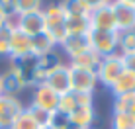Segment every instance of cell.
<instances>
[{
	"mask_svg": "<svg viewBox=\"0 0 135 129\" xmlns=\"http://www.w3.org/2000/svg\"><path fill=\"white\" fill-rule=\"evenodd\" d=\"M43 16H45V31L55 39L57 45H61L63 39L67 37V31H65L67 14H65L61 2L59 4H47L43 8Z\"/></svg>",
	"mask_w": 135,
	"mask_h": 129,
	"instance_id": "6da1fadb",
	"label": "cell"
},
{
	"mask_svg": "<svg viewBox=\"0 0 135 129\" xmlns=\"http://www.w3.org/2000/svg\"><path fill=\"white\" fill-rule=\"evenodd\" d=\"M125 71L123 68V63H122V55L115 53V55H110V57H102V61L96 68V76H98V84L106 86V88H112L115 84L122 72Z\"/></svg>",
	"mask_w": 135,
	"mask_h": 129,
	"instance_id": "7a4b0ae2",
	"label": "cell"
},
{
	"mask_svg": "<svg viewBox=\"0 0 135 129\" xmlns=\"http://www.w3.org/2000/svg\"><path fill=\"white\" fill-rule=\"evenodd\" d=\"M69 80H71V92L74 94H94L98 86L96 71L90 68H78L69 64Z\"/></svg>",
	"mask_w": 135,
	"mask_h": 129,
	"instance_id": "3957f363",
	"label": "cell"
},
{
	"mask_svg": "<svg viewBox=\"0 0 135 129\" xmlns=\"http://www.w3.org/2000/svg\"><path fill=\"white\" fill-rule=\"evenodd\" d=\"M90 47L94 49L100 57H110V55L119 53V31H98L90 29Z\"/></svg>",
	"mask_w": 135,
	"mask_h": 129,
	"instance_id": "277c9868",
	"label": "cell"
},
{
	"mask_svg": "<svg viewBox=\"0 0 135 129\" xmlns=\"http://www.w3.org/2000/svg\"><path fill=\"white\" fill-rule=\"evenodd\" d=\"M27 86H30V82H27L26 71L18 63H12L10 68L2 75V94L18 96L22 90H26Z\"/></svg>",
	"mask_w": 135,
	"mask_h": 129,
	"instance_id": "5b68a950",
	"label": "cell"
},
{
	"mask_svg": "<svg viewBox=\"0 0 135 129\" xmlns=\"http://www.w3.org/2000/svg\"><path fill=\"white\" fill-rule=\"evenodd\" d=\"M16 24V29H20L22 33L33 35L45 31V16H43V10H37V12H27V14H18V18L14 20Z\"/></svg>",
	"mask_w": 135,
	"mask_h": 129,
	"instance_id": "8992f818",
	"label": "cell"
},
{
	"mask_svg": "<svg viewBox=\"0 0 135 129\" xmlns=\"http://www.w3.org/2000/svg\"><path fill=\"white\" fill-rule=\"evenodd\" d=\"M12 63L18 61H26V59H33L31 57V37L26 33H22L20 29H14L10 35V53H8Z\"/></svg>",
	"mask_w": 135,
	"mask_h": 129,
	"instance_id": "52a82bcc",
	"label": "cell"
},
{
	"mask_svg": "<svg viewBox=\"0 0 135 129\" xmlns=\"http://www.w3.org/2000/svg\"><path fill=\"white\" fill-rule=\"evenodd\" d=\"M24 104L20 102L18 96H0V129H10L14 119L22 113Z\"/></svg>",
	"mask_w": 135,
	"mask_h": 129,
	"instance_id": "ba28073f",
	"label": "cell"
},
{
	"mask_svg": "<svg viewBox=\"0 0 135 129\" xmlns=\"http://www.w3.org/2000/svg\"><path fill=\"white\" fill-rule=\"evenodd\" d=\"M45 86H49L53 92H57L59 96L67 94V92H71V80H69V64L61 63L59 67H55L53 71L47 75L43 82Z\"/></svg>",
	"mask_w": 135,
	"mask_h": 129,
	"instance_id": "9c48e42d",
	"label": "cell"
},
{
	"mask_svg": "<svg viewBox=\"0 0 135 129\" xmlns=\"http://www.w3.org/2000/svg\"><path fill=\"white\" fill-rule=\"evenodd\" d=\"M33 108H39V110H45V112H55L59 106V94L53 92L49 86L45 84H39L33 88V94H31V104Z\"/></svg>",
	"mask_w": 135,
	"mask_h": 129,
	"instance_id": "30bf717a",
	"label": "cell"
},
{
	"mask_svg": "<svg viewBox=\"0 0 135 129\" xmlns=\"http://www.w3.org/2000/svg\"><path fill=\"white\" fill-rule=\"evenodd\" d=\"M59 49L69 57V61L74 57H78L80 53L88 51L90 47V35L84 33V35H67V37L63 39V43L59 45Z\"/></svg>",
	"mask_w": 135,
	"mask_h": 129,
	"instance_id": "8fae6325",
	"label": "cell"
},
{
	"mask_svg": "<svg viewBox=\"0 0 135 129\" xmlns=\"http://www.w3.org/2000/svg\"><path fill=\"white\" fill-rule=\"evenodd\" d=\"M112 10H114V18H115V26H118V31H129L135 29V8L127 6V4L122 2H112Z\"/></svg>",
	"mask_w": 135,
	"mask_h": 129,
	"instance_id": "7c38bea8",
	"label": "cell"
},
{
	"mask_svg": "<svg viewBox=\"0 0 135 129\" xmlns=\"http://www.w3.org/2000/svg\"><path fill=\"white\" fill-rule=\"evenodd\" d=\"M90 27L92 29H98V31H118L112 4L100 8V10L90 12Z\"/></svg>",
	"mask_w": 135,
	"mask_h": 129,
	"instance_id": "4fadbf2b",
	"label": "cell"
},
{
	"mask_svg": "<svg viewBox=\"0 0 135 129\" xmlns=\"http://www.w3.org/2000/svg\"><path fill=\"white\" fill-rule=\"evenodd\" d=\"M59 45L55 43V39L51 37L47 31H41L31 37V57L33 59H41V57H47V55L55 53Z\"/></svg>",
	"mask_w": 135,
	"mask_h": 129,
	"instance_id": "5bb4252c",
	"label": "cell"
},
{
	"mask_svg": "<svg viewBox=\"0 0 135 129\" xmlns=\"http://www.w3.org/2000/svg\"><path fill=\"white\" fill-rule=\"evenodd\" d=\"M73 125H78L82 129H90L92 123L96 119V112H94V106H78L76 110L69 116Z\"/></svg>",
	"mask_w": 135,
	"mask_h": 129,
	"instance_id": "9a60e30c",
	"label": "cell"
},
{
	"mask_svg": "<svg viewBox=\"0 0 135 129\" xmlns=\"http://www.w3.org/2000/svg\"><path fill=\"white\" fill-rule=\"evenodd\" d=\"M90 16H67L65 31L67 35H84L90 33Z\"/></svg>",
	"mask_w": 135,
	"mask_h": 129,
	"instance_id": "2e32d148",
	"label": "cell"
},
{
	"mask_svg": "<svg viewBox=\"0 0 135 129\" xmlns=\"http://www.w3.org/2000/svg\"><path fill=\"white\" fill-rule=\"evenodd\" d=\"M110 90H112V94H114V98L125 96V94H133V92H135V72L123 71L122 76L115 80V84L112 86Z\"/></svg>",
	"mask_w": 135,
	"mask_h": 129,
	"instance_id": "e0dca14e",
	"label": "cell"
},
{
	"mask_svg": "<svg viewBox=\"0 0 135 129\" xmlns=\"http://www.w3.org/2000/svg\"><path fill=\"white\" fill-rule=\"evenodd\" d=\"M102 61V57L98 53L94 51V49H88V51L80 53L78 57H74L69 61V64L71 67H78V68H90V71H96L98 68V64Z\"/></svg>",
	"mask_w": 135,
	"mask_h": 129,
	"instance_id": "ac0fdd59",
	"label": "cell"
},
{
	"mask_svg": "<svg viewBox=\"0 0 135 129\" xmlns=\"http://www.w3.org/2000/svg\"><path fill=\"white\" fill-rule=\"evenodd\" d=\"M16 29L14 20H8L4 26H0V57H8L10 53V35Z\"/></svg>",
	"mask_w": 135,
	"mask_h": 129,
	"instance_id": "d6986e66",
	"label": "cell"
},
{
	"mask_svg": "<svg viewBox=\"0 0 135 129\" xmlns=\"http://www.w3.org/2000/svg\"><path fill=\"white\" fill-rule=\"evenodd\" d=\"M10 129H41V127L37 125V121L33 119V116H31L30 110L24 108V110H22V113L14 119V123H12Z\"/></svg>",
	"mask_w": 135,
	"mask_h": 129,
	"instance_id": "ffe728a7",
	"label": "cell"
},
{
	"mask_svg": "<svg viewBox=\"0 0 135 129\" xmlns=\"http://www.w3.org/2000/svg\"><path fill=\"white\" fill-rule=\"evenodd\" d=\"M112 129H135V119L129 113L112 112Z\"/></svg>",
	"mask_w": 135,
	"mask_h": 129,
	"instance_id": "44dd1931",
	"label": "cell"
},
{
	"mask_svg": "<svg viewBox=\"0 0 135 129\" xmlns=\"http://www.w3.org/2000/svg\"><path fill=\"white\" fill-rule=\"evenodd\" d=\"M78 108L76 98H74V92H67V94L59 96V106H57V112L65 113V116H71L74 110Z\"/></svg>",
	"mask_w": 135,
	"mask_h": 129,
	"instance_id": "7402d4cb",
	"label": "cell"
},
{
	"mask_svg": "<svg viewBox=\"0 0 135 129\" xmlns=\"http://www.w3.org/2000/svg\"><path fill=\"white\" fill-rule=\"evenodd\" d=\"M119 53H135V29L119 33Z\"/></svg>",
	"mask_w": 135,
	"mask_h": 129,
	"instance_id": "603a6c76",
	"label": "cell"
},
{
	"mask_svg": "<svg viewBox=\"0 0 135 129\" xmlns=\"http://www.w3.org/2000/svg\"><path fill=\"white\" fill-rule=\"evenodd\" d=\"M18 14H27V12H37L43 10V0H16Z\"/></svg>",
	"mask_w": 135,
	"mask_h": 129,
	"instance_id": "cb8c5ba5",
	"label": "cell"
},
{
	"mask_svg": "<svg viewBox=\"0 0 135 129\" xmlns=\"http://www.w3.org/2000/svg\"><path fill=\"white\" fill-rule=\"evenodd\" d=\"M69 125H71L69 116H65V113H61V112H57V110H55V112L51 113V119H49L47 129H67Z\"/></svg>",
	"mask_w": 135,
	"mask_h": 129,
	"instance_id": "d4e9b609",
	"label": "cell"
},
{
	"mask_svg": "<svg viewBox=\"0 0 135 129\" xmlns=\"http://www.w3.org/2000/svg\"><path fill=\"white\" fill-rule=\"evenodd\" d=\"M27 110L31 112V116H33V119L37 121V125H39L41 129H47L49 119H51V113H53V112H45V110L33 108V106H27Z\"/></svg>",
	"mask_w": 135,
	"mask_h": 129,
	"instance_id": "484cf974",
	"label": "cell"
},
{
	"mask_svg": "<svg viewBox=\"0 0 135 129\" xmlns=\"http://www.w3.org/2000/svg\"><path fill=\"white\" fill-rule=\"evenodd\" d=\"M0 14H2L6 20H16L18 18L16 0H0Z\"/></svg>",
	"mask_w": 135,
	"mask_h": 129,
	"instance_id": "4316f807",
	"label": "cell"
},
{
	"mask_svg": "<svg viewBox=\"0 0 135 129\" xmlns=\"http://www.w3.org/2000/svg\"><path fill=\"white\" fill-rule=\"evenodd\" d=\"M114 0H80V4L86 8L88 12H94V10H100L104 6H110Z\"/></svg>",
	"mask_w": 135,
	"mask_h": 129,
	"instance_id": "83f0119b",
	"label": "cell"
},
{
	"mask_svg": "<svg viewBox=\"0 0 135 129\" xmlns=\"http://www.w3.org/2000/svg\"><path fill=\"white\" fill-rule=\"evenodd\" d=\"M119 55H122V63L125 71L135 72V53H119Z\"/></svg>",
	"mask_w": 135,
	"mask_h": 129,
	"instance_id": "f1b7e54d",
	"label": "cell"
},
{
	"mask_svg": "<svg viewBox=\"0 0 135 129\" xmlns=\"http://www.w3.org/2000/svg\"><path fill=\"white\" fill-rule=\"evenodd\" d=\"M78 106H94V96L92 94H74Z\"/></svg>",
	"mask_w": 135,
	"mask_h": 129,
	"instance_id": "f546056e",
	"label": "cell"
},
{
	"mask_svg": "<svg viewBox=\"0 0 135 129\" xmlns=\"http://www.w3.org/2000/svg\"><path fill=\"white\" fill-rule=\"evenodd\" d=\"M115 2H122V4H127V6H133L135 8V0H115Z\"/></svg>",
	"mask_w": 135,
	"mask_h": 129,
	"instance_id": "4dcf8cb0",
	"label": "cell"
},
{
	"mask_svg": "<svg viewBox=\"0 0 135 129\" xmlns=\"http://www.w3.org/2000/svg\"><path fill=\"white\" fill-rule=\"evenodd\" d=\"M6 22H8V20H6V18L2 16V14H0V26H4V24H6Z\"/></svg>",
	"mask_w": 135,
	"mask_h": 129,
	"instance_id": "1f68e13d",
	"label": "cell"
},
{
	"mask_svg": "<svg viewBox=\"0 0 135 129\" xmlns=\"http://www.w3.org/2000/svg\"><path fill=\"white\" fill-rule=\"evenodd\" d=\"M67 129H82V127H78V125H73V123H71V125H69Z\"/></svg>",
	"mask_w": 135,
	"mask_h": 129,
	"instance_id": "d6a6232c",
	"label": "cell"
},
{
	"mask_svg": "<svg viewBox=\"0 0 135 129\" xmlns=\"http://www.w3.org/2000/svg\"><path fill=\"white\" fill-rule=\"evenodd\" d=\"M0 96H2V75H0Z\"/></svg>",
	"mask_w": 135,
	"mask_h": 129,
	"instance_id": "836d02e7",
	"label": "cell"
}]
</instances>
